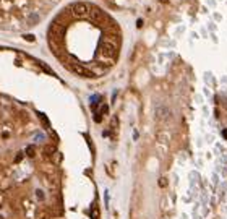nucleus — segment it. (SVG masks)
<instances>
[{
    "label": "nucleus",
    "instance_id": "nucleus-2",
    "mask_svg": "<svg viewBox=\"0 0 227 219\" xmlns=\"http://www.w3.org/2000/svg\"><path fill=\"white\" fill-rule=\"evenodd\" d=\"M71 13L77 18H84V16H88L91 13V7L88 3H84V2H78V3L71 5Z\"/></svg>",
    "mask_w": 227,
    "mask_h": 219
},
{
    "label": "nucleus",
    "instance_id": "nucleus-11",
    "mask_svg": "<svg viewBox=\"0 0 227 219\" xmlns=\"http://www.w3.org/2000/svg\"><path fill=\"white\" fill-rule=\"evenodd\" d=\"M159 185H161V187H166V185H167L166 177H161V179H159Z\"/></svg>",
    "mask_w": 227,
    "mask_h": 219
},
{
    "label": "nucleus",
    "instance_id": "nucleus-4",
    "mask_svg": "<svg viewBox=\"0 0 227 219\" xmlns=\"http://www.w3.org/2000/svg\"><path fill=\"white\" fill-rule=\"evenodd\" d=\"M156 117H157V120H167L170 117V110L166 106H159L156 109Z\"/></svg>",
    "mask_w": 227,
    "mask_h": 219
},
{
    "label": "nucleus",
    "instance_id": "nucleus-7",
    "mask_svg": "<svg viewBox=\"0 0 227 219\" xmlns=\"http://www.w3.org/2000/svg\"><path fill=\"white\" fill-rule=\"evenodd\" d=\"M34 154H36V149H34V146H33V145H31V146H28V148H26V156L34 158Z\"/></svg>",
    "mask_w": 227,
    "mask_h": 219
},
{
    "label": "nucleus",
    "instance_id": "nucleus-12",
    "mask_svg": "<svg viewBox=\"0 0 227 219\" xmlns=\"http://www.w3.org/2000/svg\"><path fill=\"white\" fill-rule=\"evenodd\" d=\"M24 39L31 42V41H34V36H33V34H24Z\"/></svg>",
    "mask_w": 227,
    "mask_h": 219
},
{
    "label": "nucleus",
    "instance_id": "nucleus-13",
    "mask_svg": "<svg viewBox=\"0 0 227 219\" xmlns=\"http://www.w3.org/2000/svg\"><path fill=\"white\" fill-rule=\"evenodd\" d=\"M21 159H23V153H20V154H18V156L15 158V163H20Z\"/></svg>",
    "mask_w": 227,
    "mask_h": 219
},
{
    "label": "nucleus",
    "instance_id": "nucleus-3",
    "mask_svg": "<svg viewBox=\"0 0 227 219\" xmlns=\"http://www.w3.org/2000/svg\"><path fill=\"white\" fill-rule=\"evenodd\" d=\"M70 70H71L75 75H78V77H88V78H92V77H94V73H92L89 68H86V67H83V65H80V63H71V65H70Z\"/></svg>",
    "mask_w": 227,
    "mask_h": 219
},
{
    "label": "nucleus",
    "instance_id": "nucleus-6",
    "mask_svg": "<svg viewBox=\"0 0 227 219\" xmlns=\"http://www.w3.org/2000/svg\"><path fill=\"white\" fill-rule=\"evenodd\" d=\"M110 128L114 130V133H117V131H119V119H117V117H114V119H112Z\"/></svg>",
    "mask_w": 227,
    "mask_h": 219
},
{
    "label": "nucleus",
    "instance_id": "nucleus-5",
    "mask_svg": "<svg viewBox=\"0 0 227 219\" xmlns=\"http://www.w3.org/2000/svg\"><path fill=\"white\" fill-rule=\"evenodd\" d=\"M44 154H45V156H49V158H50V156H54V154H55V146H52V145H47V146L44 148Z\"/></svg>",
    "mask_w": 227,
    "mask_h": 219
},
{
    "label": "nucleus",
    "instance_id": "nucleus-8",
    "mask_svg": "<svg viewBox=\"0 0 227 219\" xmlns=\"http://www.w3.org/2000/svg\"><path fill=\"white\" fill-rule=\"evenodd\" d=\"M37 63H39V65L42 67V70H44V72H47V73H49V75H55V73H54V72H52V70L49 68V67H47V65H44L42 62H37Z\"/></svg>",
    "mask_w": 227,
    "mask_h": 219
},
{
    "label": "nucleus",
    "instance_id": "nucleus-1",
    "mask_svg": "<svg viewBox=\"0 0 227 219\" xmlns=\"http://www.w3.org/2000/svg\"><path fill=\"white\" fill-rule=\"evenodd\" d=\"M99 52H101L102 57H109V59H112V57H115V54H117V44L112 42V41L104 39L99 44Z\"/></svg>",
    "mask_w": 227,
    "mask_h": 219
},
{
    "label": "nucleus",
    "instance_id": "nucleus-9",
    "mask_svg": "<svg viewBox=\"0 0 227 219\" xmlns=\"http://www.w3.org/2000/svg\"><path fill=\"white\" fill-rule=\"evenodd\" d=\"M107 112H109V106H107V104H104V106L101 107V112H99V114H102V115H106Z\"/></svg>",
    "mask_w": 227,
    "mask_h": 219
},
{
    "label": "nucleus",
    "instance_id": "nucleus-15",
    "mask_svg": "<svg viewBox=\"0 0 227 219\" xmlns=\"http://www.w3.org/2000/svg\"><path fill=\"white\" fill-rule=\"evenodd\" d=\"M222 136H224V138H227V130H222Z\"/></svg>",
    "mask_w": 227,
    "mask_h": 219
},
{
    "label": "nucleus",
    "instance_id": "nucleus-10",
    "mask_svg": "<svg viewBox=\"0 0 227 219\" xmlns=\"http://www.w3.org/2000/svg\"><path fill=\"white\" fill-rule=\"evenodd\" d=\"M101 120H102V114L96 112V114H94V122H96V123H99Z\"/></svg>",
    "mask_w": 227,
    "mask_h": 219
},
{
    "label": "nucleus",
    "instance_id": "nucleus-14",
    "mask_svg": "<svg viewBox=\"0 0 227 219\" xmlns=\"http://www.w3.org/2000/svg\"><path fill=\"white\" fill-rule=\"evenodd\" d=\"M37 196H39V198H41V200H42V198H44V193H42V192H41V190H37Z\"/></svg>",
    "mask_w": 227,
    "mask_h": 219
}]
</instances>
